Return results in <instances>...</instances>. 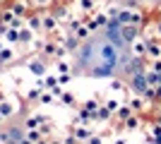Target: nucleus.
Segmentation results:
<instances>
[{"label": "nucleus", "instance_id": "nucleus-1", "mask_svg": "<svg viewBox=\"0 0 161 144\" xmlns=\"http://www.w3.org/2000/svg\"><path fill=\"white\" fill-rule=\"evenodd\" d=\"M125 62H128V43L113 27L87 39L75 53V67L94 77L118 75L125 67Z\"/></svg>", "mask_w": 161, "mask_h": 144}, {"label": "nucleus", "instance_id": "nucleus-2", "mask_svg": "<svg viewBox=\"0 0 161 144\" xmlns=\"http://www.w3.org/2000/svg\"><path fill=\"white\" fill-rule=\"evenodd\" d=\"M10 58H12V51H10V48H3V51H0V60H10Z\"/></svg>", "mask_w": 161, "mask_h": 144}, {"label": "nucleus", "instance_id": "nucleus-3", "mask_svg": "<svg viewBox=\"0 0 161 144\" xmlns=\"http://www.w3.org/2000/svg\"><path fill=\"white\" fill-rule=\"evenodd\" d=\"M31 70L36 75H43V65H41V62H31Z\"/></svg>", "mask_w": 161, "mask_h": 144}, {"label": "nucleus", "instance_id": "nucleus-4", "mask_svg": "<svg viewBox=\"0 0 161 144\" xmlns=\"http://www.w3.org/2000/svg\"><path fill=\"white\" fill-rule=\"evenodd\" d=\"M34 3H36V5H46L48 0H34Z\"/></svg>", "mask_w": 161, "mask_h": 144}]
</instances>
